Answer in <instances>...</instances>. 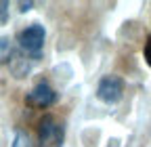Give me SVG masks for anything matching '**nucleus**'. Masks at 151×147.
Wrapping results in <instances>:
<instances>
[{"label": "nucleus", "mask_w": 151, "mask_h": 147, "mask_svg": "<svg viewBox=\"0 0 151 147\" xmlns=\"http://www.w3.org/2000/svg\"><path fill=\"white\" fill-rule=\"evenodd\" d=\"M44 38H46L44 25H40V23H32V25H27L25 30L19 32L17 42H19V48H21V50L27 55V59L38 61V59L42 57Z\"/></svg>", "instance_id": "f257e3e1"}, {"label": "nucleus", "mask_w": 151, "mask_h": 147, "mask_svg": "<svg viewBox=\"0 0 151 147\" xmlns=\"http://www.w3.org/2000/svg\"><path fill=\"white\" fill-rule=\"evenodd\" d=\"M65 126L52 116H44L38 126V147H63Z\"/></svg>", "instance_id": "f03ea898"}, {"label": "nucleus", "mask_w": 151, "mask_h": 147, "mask_svg": "<svg viewBox=\"0 0 151 147\" xmlns=\"http://www.w3.org/2000/svg\"><path fill=\"white\" fill-rule=\"evenodd\" d=\"M124 95V80L116 74H107L103 76L97 84V99L103 101L105 105H113L118 103Z\"/></svg>", "instance_id": "7ed1b4c3"}, {"label": "nucleus", "mask_w": 151, "mask_h": 147, "mask_svg": "<svg viewBox=\"0 0 151 147\" xmlns=\"http://www.w3.org/2000/svg\"><path fill=\"white\" fill-rule=\"evenodd\" d=\"M57 99H59V95H57L55 88H50L48 82H38V84L29 90V93H27L25 103H27V105H34V107H42V109H46V107L55 105Z\"/></svg>", "instance_id": "20e7f679"}, {"label": "nucleus", "mask_w": 151, "mask_h": 147, "mask_svg": "<svg viewBox=\"0 0 151 147\" xmlns=\"http://www.w3.org/2000/svg\"><path fill=\"white\" fill-rule=\"evenodd\" d=\"M11 71H13V76L15 78H19V80H21V78H27V74L32 71V63L25 59V55H13V59H11Z\"/></svg>", "instance_id": "39448f33"}, {"label": "nucleus", "mask_w": 151, "mask_h": 147, "mask_svg": "<svg viewBox=\"0 0 151 147\" xmlns=\"http://www.w3.org/2000/svg\"><path fill=\"white\" fill-rule=\"evenodd\" d=\"M13 55H15V48L11 44V38L0 36V63H11Z\"/></svg>", "instance_id": "423d86ee"}, {"label": "nucleus", "mask_w": 151, "mask_h": 147, "mask_svg": "<svg viewBox=\"0 0 151 147\" xmlns=\"http://www.w3.org/2000/svg\"><path fill=\"white\" fill-rule=\"evenodd\" d=\"M11 147H34V143H32V139H29V135L25 130H15Z\"/></svg>", "instance_id": "0eeeda50"}, {"label": "nucleus", "mask_w": 151, "mask_h": 147, "mask_svg": "<svg viewBox=\"0 0 151 147\" xmlns=\"http://www.w3.org/2000/svg\"><path fill=\"white\" fill-rule=\"evenodd\" d=\"M9 21V2L0 0V25H6Z\"/></svg>", "instance_id": "6e6552de"}, {"label": "nucleus", "mask_w": 151, "mask_h": 147, "mask_svg": "<svg viewBox=\"0 0 151 147\" xmlns=\"http://www.w3.org/2000/svg\"><path fill=\"white\" fill-rule=\"evenodd\" d=\"M143 55H145V61L151 65V34H149V38L145 42V48H143Z\"/></svg>", "instance_id": "1a4fd4ad"}, {"label": "nucleus", "mask_w": 151, "mask_h": 147, "mask_svg": "<svg viewBox=\"0 0 151 147\" xmlns=\"http://www.w3.org/2000/svg\"><path fill=\"white\" fill-rule=\"evenodd\" d=\"M32 6H34V2H32V0H29V2H19V13H27Z\"/></svg>", "instance_id": "9d476101"}]
</instances>
